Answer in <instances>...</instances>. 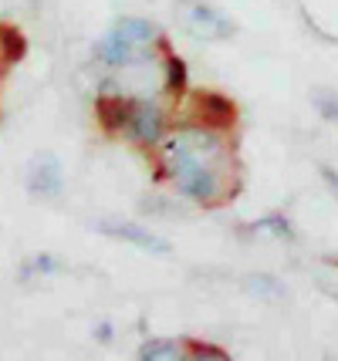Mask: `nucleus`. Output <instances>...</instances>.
<instances>
[{"label":"nucleus","instance_id":"1","mask_svg":"<svg viewBox=\"0 0 338 361\" xmlns=\"http://www.w3.org/2000/svg\"><path fill=\"white\" fill-rule=\"evenodd\" d=\"M162 173L186 200L200 206H217L234 196V156L220 128L190 126L162 142Z\"/></svg>","mask_w":338,"mask_h":361},{"label":"nucleus","instance_id":"2","mask_svg":"<svg viewBox=\"0 0 338 361\" xmlns=\"http://www.w3.org/2000/svg\"><path fill=\"white\" fill-rule=\"evenodd\" d=\"M162 44V34L152 20L126 17L95 44V58L109 68H129L149 58V47Z\"/></svg>","mask_w":338,"mask_h":361},{"label":"nucleus","instance_id":"3","mask_svg":"<svg viewBox=\"0 0 338 361\" xmlns=\"http://www.w3.org/2000/svg\"><path fill=\"white\" fill-rule=\"evenodd\" d=\"M166 132V115L156 102L149 98H135L132 102V115H129V126H126V135L139 145H156Z\"/></svg>","mask_w":338,"mask_h":361},{"label":"nucleus","instance_id":"4","mask_svg":"<svg viewBox=\"0 0 338 361\" xmlns=\"http://www.w3.org/2000/svg\"><path fill=\"white\" fill-rule=\"evenodd\" d=\"M183 20H186V31L200 41H227L234 34V20L210 4H186Z\"/></svg>","mask_w":338,"mask_h":361},{"label":"nucleus","instance_id":"5","mask_svg":"<svg viewBox=\"0 0 338 361\" xmlns=\"http://www.w3.org/2000/svg\"><path fill=\"white\" fill-rule=\"evenodd\" d=\"M98 230L115 236V240H122V243H132V247H139V250H149V253H162V257H166V253L173 250L166 240H159L156 233H149L139 223H98Z\"/></svg>","mask_w":338,"mask_h":361},{"label":"nucleus","instance_id":"6","mask_svg":"<svg viewBox=\"0 0 338 361\" xmlns=\"http://www.w3.org/2000/svg\"><path fill=\"white\" fill-rule=\"evenodd\" d=\"M193 102L200 105V122H203V126L220 128V132H224V128L234 122V102H230V98H224V94L196 92Z\"/></svg>","mask_w":338,"mask_h":361},{"label":"nucleus","instance_id":"7","mask_svg":"<svg viewBox=\"0 0 338 361\" xmlns=\"http://www.w3.org/2000/svg\"><path fill=\"white\" fill-rule=\"evenodd\" d=\"M65 186V179H61V162L54 156H44L34 162V173H31V189L34 192H41V196H58Z\"/></svg>","mask_w":338,"mask_h":361},{"label":"nucleus","instance_id":"8","mask_svg":"<svg viewBox=\"0 0 338 361\" xmlns=\"http://www.w3.org/2000/svg\"><path fill=\"white\" fill-rule=\"evenodd\" d=\"M132 102L135 98H102L98 102V122H102V128L112 132V135L126 132L129 115H132Z\"/></svg>","mask_w":338,"mask_h":361},{"label":"nucleus","instance_id":"9","mask_svg":"<svg viewBox=\"0 0 338 361\" xmlns=\"http://www.w3.org/2000/svg\"><path fill=\"white\" fill-rule=\"evenodd\" d=\"M183 355H186L183 345L173 341V338H149V341L139 348V358L143 361H176V358H183Z\"/></svg>","mask_w":338,"mask_h":361},{"label":"nucleus","instance_id":"10","mask_svg":"<svg viewBox=\"0 0 338 361\" xmlns=\"http://www.w3.org/2000/svg\"><path fill=\"white\" fill-rule=\"evenodd\" d=\"M251 230H254V233H274L277 240H288V243L298 236L284 213H267V216H260V220L251 223Z\"/></svg>","mask_w":338,"mask_h":361},{"label":"nucleus","instance_id":"11","mask_svg":"<svg viewBox=\"0 0 338 361\" xmlns=\"http://www.w3.org/2000/svg\"><path fill=\"white\" fill-rule=\"evenodd\" d=\"M247 290H254L258 298H267V300H281L288 290H284V283L274 281V277H267V274H258V277H247Z\"/></svg>","mask_w":338,"mask_h":361},{"label":"nucleus","instance_id":"12","mask_svg":"<svg viewBox=\"0 0 338 361\" xmlns=\"http://www.w3.org/2000/svg\"><path fill=\"white\" fill-rule=\"evenodd\" d=\"M186 88V61L176 54H166V92L179 94Z\"/></svg>","mask_w":338,"mask_h":361},{"label":"nucleus","instance_id":"13","mask_svg":"<svg viewBox=\"0 0 338 361\" xmlns=\"http://www.w3.org/2000/svg\"><path fill=\"white\" fill-rule=\"evenodd\" d=\"M0 51L7 61H17L24 54V37L14 31V27H0Z\"/></svg>","mask_w":338,"mask_h":361},{"label":"nucleus","instance_id":"14","mask_svg":"<svg viewBox=\"0 0 338 361\" xmlns=\"http://www.w3.org/2000/svg\"><path fill=\"white\" fill-rule=\"evenodd\" d=\"M311 102H315V109L322 111L328 122H335V126H338V94H332V92H315V94H311Z\"/></svg>","mask_w":338,"mask_h":361},{"label":"nucleus","instance_id":"15","mask_svg":"<svg viewBox=\"0 0 338 361\" xmlns=\"http://www.w3.org/2000/svg\"><path fill=\"white\" fill-rule=\"evenodd\" d=\"M193 358H217V361H227L230 358V351H220L217 345H193V351H190Z\"/></svg>","mask_w":338,"mask_h":361},{"label":"nucleus","instance_id":"16","mask_svg":"<svg viewBox=\"0 0 338 361\" xmlns=\"http://www.w3.org/2000/svg\"><path fill=\"white\" fill-rule=\"evenodd\" d=\"M322 179L328 183V189L338 196V176H335V169H328V166H322Z\"/></svg>","mask_w":338,"mask_h":361}]
</instances>
